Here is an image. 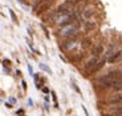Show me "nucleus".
<instances>
[{
  "instance_id": "9",
  "label": "nucleus",
  "mask_w": 122,
  "mask_h": 116,
  "mask_svg": "<svg viewBox=\"0 0 122 116\" xmlns=\"http://www.w3.org/2000/svg\"><path fill=\"white\" fill-rule=\"evenodd\" d=\"M94 15H96V9L94 8H85L82 11V17L85 19V20H90Z\"/></svg>"
},
{
  "instance_id": "3",
  "label": "nucleus",
  "mask_w": 122,
  "mask_h": 116,
  "mask_svg": "<svg viewBox=\"0 0 122 116\" xmlns=\"http://www.w3.org/2000/svg\"><path fill=\"white\" fill-rule=\"evenodd\" d=\"M77 36H78V35L64 39L62 40V43H61V49H62V51H66V52H70L72 49H74L77 47V44H78V41H77Z\"/></svg>"
},
{
  "instance_id": "17",
  "label": "nucleus",
  "mask_w": 122,
  "mask_h": 116,
  "mask_svg": "<svg viewBox=\"0 0 122 116\" xmlns=\"http://www.w3.org/2000/svg\"><path fill=\"white\" fill-rule=\"evenodd\" d=\"M43 91H44V92H45V93H48V92H49V89H48V88H46V87H44V88H43Z\"/></svg>"
},
{
  "instance_id": "11",
  "label": "nucleus",
  "mask_w": 122,
  "mask_h": 116,
  "mask_svg": "<svg viewBox=\"0 0 122 116\" xmlns=\"http://www.w3.org/2000/svg\"><path fill=\"white\" fill-rule=\"evenodd\" d=\"M81 46H82V48L86 51V49L92 48V47L94 46V44H93V40H92L90 37H86V39H84V40H82V43H81Z\"/></svg>"
},
{
  "instance_id": "16",
  "label": "nucleus",
  "mask_w": 122,
  "mask_h": 116,
  "mask_svg": "<svg viewBox=\"0 0 122 116\" xmlns=\"http://www.w3.org/2000/svg\"><path fill=\"white\" fill-rule=\"evenodd\" d=\"M23 88H24V89H27V83H25L24 80H23Z\"/></svg>"
},
{
  "instance_id": "8",
  "label": "nucleus",
  "mask_w": 122,
  "mask_h": 116,
  "mask_svg": "<svg viewBox=\"0 0 122 116\" xmlns=\"http://www.w3.org/2000/svg\"><path fill=\"white\" fill-rule=\"evenodd\" d=\"M97 23L93 22V20H85L84 22V29H85V32H93V31L97 29Z\"/></svg>"
},
{
  "instance_id": "13",
  "label": "nucleus",
  "mask_w": 122,
  "mask_h": 116,
  "mask_svg": "<svg viewBox=\"0 0 122 116\" xmlns=\"http://www.w3.org/2000/svg\"><path fill=\"white\" fill-rule=\"evenodd\" d=\"M40 67L43 68L44 71H46V72H48V73H51V72H52V71H51V68H49L48 65H45V64H40Z\"/></svg>"
},
{
  "instance_id": "14",
  "label": "nucleus",
  "mask_w": 122,
  "mask_h": 116,
  "mask_svg": "<svg viewBox=\"0 0 122 116\" xmlns=\"http://www.w3.org/2000/svg\"><path fill=\"white\" fill-rule=\"evenodd\" d=\"M73 88H74V89H76V91H77V92H78V93H80V95H81V91H80V88H78V87H77V86H76V84H74V83H73Z\"/></svg>"
},
{
  "instance_id": "4",
  "label": "nucleus",
  "mask_w": 122,
  "mask_h": 116,
  "mask_svg": "<svg viewBox=\"0 0 122 116\" xmlns=\"http://www.w3.org/2000/svg\"><path fill=\"white\" fill-rule=\"evenodd\" d=\"M104 51H105L104 44H102V43H97V44H94V46L90 48V55L92 56H96V58H100V56L104 53Z\"/></svg>"
},
{
  "instance_id": "5",
  "label": "nucleus",
  "mask_w": 122,
  "mask_h": 116,
  "mask_svg": "<svg viewBox=\"0 0 122 116\" xmlns=\"http://www.w3.org/2000/svg\"><path fill=\"white\" fill-rule=\"evenodd\" d=\"M106 61L110 63V64H116L118 61H122V49H118V51H116L114 53H112V55L106 59Z\"/></svg>"
},
{
  "instance_id": "7",
  "label": "nucleus",
  "mask_w": 122,
  "mask_h": 116,
  "mask_svg": "<svg viewBox=\"0 0 122 116\" xmlns=\"http://www.w3.org/2000/svg\"><path fill=\"white\" fill-rule=\"evenodd\" d=\"M105 63H106V59H100V60H98L97 63H96L94 67L92 68V70L89 71V72L86 73V75H94V73H97L100 70H102V68H104Z\"/></svg>"
},
{
  "instance_id": "2",
  "label": "nucleus",
  "mask_w": 122,
  "mask_h": 116,
  "mask_svg": "<svg viewBox=\"0 0 122 116\" xmlns=\"http://www.w3.org/2000/svg\"><path fill=\"white\" fill-rule=\"evenodd\" d=\"M78 22V20H77ZM73 23V24L65 25V27H61L58 31V36L61 39H66V37H72L78 35V29H80V23Z\"/></svg>"
},
{
  "instance_id": "15",
  "label": "nucleus",
  "mask_w": 122,
  "mask_h": 116,
  "mask_svg": "<svg viewBox=\"0 0 122 116\" xmlns=\"http://www.w3.org/2000/svg\"><path fill=\"white\" fill-rule=\"evenodd\" d=\"M82 110H84V112H85V115H86V116H89V113H88V111H86V108H85V107H84V105H82Z\"/></svg>"
},
{
  "instance_id": "18",
  "label": "nucleus",
  "mask_w": 122,
  "mask_h": 116,
  "mask_svg": "<svg viewBox=\"0 0 122 116\" xmlns=\"http://www.w3.org/2000/svg\"><path fill=\"white\" fill-rule=\"evenodd\" d=\"M9 100H11V103H16V99L15 98H11Z\"/></svg>"
},
{
  "instance_id": "10",
  "label": "nucleus",
  "mask_w": 122,
  "mask_h": 116,
  "mask_svg": "<svg viewBox=\"0 0 122 116\" xmlns=\"http://www.w3.org/2000/svg\"><path fill=\"white\" fill-rule=\"evenodd\" d=\"M107 113H112V115H116V116H122V105L121 104H117L114 107L109 108Z\"/></svg>"
},
{
  "instance_id": "6",
  "label": "nucleus",
  "mask_w": 122,
  "mask_h": 116,
  "mask_svg": "<svg viewBox=\"0 0 122 116\" xmlns=\"http://www.w3.org/2000/svg\"><path fill=\"white\" fill-rule=\"evenodd\" d=\"M100 60V58H96V56H92L89 60H86V63H85V65H84V72L85 73H88L89 71L92 70V68L96 65V63Z\"/></svg>"
},
{
  "instance_id": "19",
  "label": "nucleus",
  "mask_w": 122,
  "mask_h": 116,
  "mask_svg": "<svg viewBox=\"0 0 122 116\" xmlns=\"http://www.w3.org/2000/svg\"><path fill=\"white\" fill-rule=\"evenodd\" d=\"M52 96H53V100L56 101V93H55V92H52Z\"/></svg>"
},
{
  "instance_id": "1",
  "label": "nucleus",
  "mask_w": 122,
  "mask_h": 116,
  "mask_svg": "<svg viewBox=\"0 0 122 116\" xmlns=\"http://www.w3.org/2000/svg\"><path fill=\"white\" fill-rule=\"evenodd\" d=\"M121 75H122V72H121V71H118V70L110 71V72L106 73V75L98 77V79H97V86L100 87V88H104V89H110V88H112V86L114 84V81H116Z\"/></svg>"
},
{
  "instance_id": "12",
  "label": "nucleus",
  "mask_w": 122,
  "mask_h": 116,
  "mask_svg": "<svg viewBox=\"0 0 122 116\" xmlns=\"http://www.w3.org/2000/svg\"><path fill=\"white\" fill-rule=\"evenodd\" d=\"M9 15H11V17H12V20L15 23H17V17H16V15H15V12H13L12 9H9Z\"/></svg>"
}]
</instances>
